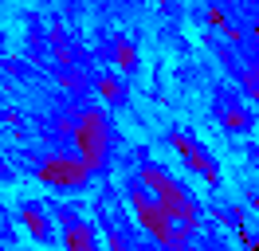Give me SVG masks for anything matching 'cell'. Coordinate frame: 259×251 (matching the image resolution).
Segmentation results:
<instances>
[{
	"label": "cell",
	"mask_w": 259,
	"mask_h": 251,
	"mask_svg": "<svg viewBox=\"0 0 259 251\" xmlns=\"http://www.w3.org/2000/svg\"><path fill=\"white\" fill-rule=\"evenodd\" d=\"M114 251H122V247H118V239H114Z\"/></svg>",
	"instance_id": "7"
},
{
	"label": "cell",
	"mask_w": 259,
	"mask_h": 251,
	"mask_svg": "<svg viewBox=\"0 0 259 251\" xmlns=\"http://www.w3.org/2000/svg\"><path fill=\"white\" fill-rule=\"evenodd\" d=\"M87 177V165L79 157H51V165H44V181H55V185H79Z\"/></svg>",
	"instance_id": "4"
},
{
	"label": "cell",
	"mask_w": 259,
	"mask_h": 251,
	"mask_svg": "<svg viewBox=\"0 0 259 251\" xmlns=\"http://www.w3.org/2000/svg\"><path fill=\"white\" fill-rule=\"evenodd\" d=\"M20 216H24V228H28L35 239H48V235H51V224H48V216H44V208H39V204H28Z\"/></svg>",
	"instance_id": "6"
},
{
	"label": "cell",
	"mask_w": 259,
	"mask_h": 251,
	"mask_svg": "<svg viewBox=\"0 0 259 251\" xmlns=\"http://www.w3.org/2000/svg\"><path fill=\"white\" fill-rule=\"evenodd\" d=\"M75 141H79V161L91 169V165H102L106 157V145H110V126L102 118V110H87L75 126Z\"/></svg>",
	"instance_id": "2"
},
{
	"label": "cell",
	"mask_w": 259,
	"mask_h": 251,
	"mask_svg": "<svg viewBox=\"0 0 259 251\" xmlns=\"http://www.w3.org/2000/svg\"><path fill=\"white\" fill-rule=\"evenodd\" d=\"M142 188H146L149 200L157 204V212L169 220V228L181 239H189V232L196 228V204L189 196V188H181V181L169 177L161 165H146L142 169Z\"/></svg>",
	"instance_id": "1"
},
{
	"label": "cell",
	"mask_w": 259,
	"mask_h": 251,
	"mask_svg": "<svg viewBox=\"0 0 259 251\" xmlns=\"http://www.w3.org/2000/svg\"><path fill=\"white\" fill-rule=\"evenodd\" d=\"M59 235H63V251H98V235L87 220L59 212Z\"/></svg>",
	"instance_id": "3"
},
{
	"label": "cell",
	"mask_w": 259,
	"mask_h": 251,
	"mask_svg": "<svg viewBox=\"0 0 259 251\" xmlns=\"http://www.w3.org/2000/svg\"><path fill=\"white\" fill-rule=\"evenodd\" d=\"M173 141H177V149H181L185 157H189V161H193V165H196L200 173H204L208 181H216V169H212V161L204 157V149H200L196 141H189V138H173Z\"/></svg>",
	"instance_id": "5"
}]
</instances>
